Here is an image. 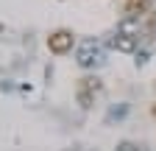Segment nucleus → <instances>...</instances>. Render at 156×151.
I'll return each instance as SVG.
<instances>
[{"label":"nucleus","instance_id":"nucleus-5","mask_svg":"<svg viewBox=\"0 0 156 151\" xmlns=\"http://www.w3.org/2000/svg\"><path fill=\"white\" fill-rule=\"evenodd\" d=\"M117 31H126V34H136V36H140V20H136L134 14H128L126 20L120 23V28H117Z\"/></svg>","mask_w":156,"mask_h":151},{"label":"nucleus","instance_id":"nucleus-8","mask_svg":"<svg viewBox=\"0 0 156 151\" xmlns=\"http://www.w3.org/2000/svg\"><path fill=\"white\" fill-rule=\"evenodd\" d=\"M117 151H140V145H134V143H120V145H117Z\"/></svg>","mask_w":156,"mask_h":151},{"label":"nucleus","instance_id":"nucleus-7","mask_svg":"<svg viewBox=\"0 0 156 151\" xmlns=\"http://www.w3.org/2000/svg\"><path fill=\"white\" fill-rule=\"evenodd\" d=\"M126 109H128L126 104H123V106H117V109H112V112H109V120H114V118H123V115H126Z\"/></svg>","mask_w":156,"mask_h":151},{"label":"nucleus","instance_id":"nucleus-3","mask_svg":"<svg viewBox=\"0 0 156 151\" xmlns=\"http://www.w3.org/2000/svg\"><path fill=\"white\" fill-rule=\"evenodd\" d=\"M73 42H75V36H73V31H67V28L53 31V34L48 36V48H50V53H67V50L73 48Z\"/></svg>","mask_w":156,"mask_h":151},{"label":"nucleus","instance_id":"nucleus-9","mask_svg":"<svg viewBox=\"0 0 156 151\" xmlns=\"http://www.w3.org/2000/svg\"><path fill=\"white\" fill-rule=\"evenodd\" d=\"M148 25H151V31H156V17H151V23H148Z\"/></svg>","mask_w":156,"mask_h":151},{"label":"nucleus","instance_id":"nucleus-4","mask_svg":"<svg viewBox=\"0 0 156 151\" xmlns=\"http://www.w3.org/2000/svg\"><path fill=\"white\" fill-rule=\"evenodd\" d=\"M112 48L120 50V53H131L136 50V34H126V31H117L114 39H112Z\"/></svg>","mask_w":156,"mask_h":151},{"label":"nucleus","instance_id":"nucleus-2","mask_svg":"<svg viewBox=\"0 0 156 151\" xmlns=\"http://www.w3.org/2000/svg\"><path fill=\"white\" fill-rule=\"evenodd\" d=\"M98 92H101V81H98L95 76L81 79V81H78V104H81V106H92Z\"/></svg>","mask_w":156,"mask_h":151},{"label":"nucleus","instance_id":"nucleus-1","mask_svg":"<svg viewBox=\"0 0 156 151\" xmlns=\"http://www.w3.org/2000/svg\"><path fill=\"white\" fill-rule=\"evenodd\" d=\"M75 62L81 64V67H98V64L103 62V48L98 45L95 39H87V42H81V48H78Z\"/></svg>","mask_w":156,"mask_h":151},{"label":"nucleus","instance_id":"nucleus-6","mask_svg":"<svg viewBox=\"0 0 156 151\" xmlns=\"http://www.w3.org/2000/svg\"><path fill=\"white\" fill-rule=\"evenodd\" d=\"M126 11L134 14V17L145 14V11H148V0H128V3H126Z\"/></svg>","mask_w":156,"mask_h":151},{"label":"nucleus","instance_id":"nucleus-10","mask_svg":"<svg viewBox=\"0 0 156 151\" xmlns=\"http://www.w3.org/2000/svg\"><path fill=\"white\" fill-rule=\"evenodd\" d=\"M153 115H156V106H153Z\"/></svg>","mask_w":156,"mask_h":151}]
</instances>
